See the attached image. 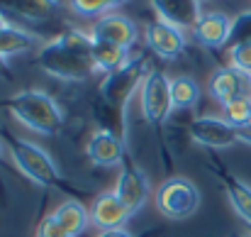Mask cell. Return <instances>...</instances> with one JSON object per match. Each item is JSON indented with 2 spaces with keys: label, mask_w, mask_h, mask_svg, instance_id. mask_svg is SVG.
<instances>
[{
  "label": "cell",
  "mask_w": 251,
  "mask_h": 237,
  "mask_svg": "<svg viewBox=\"0 0 251 237\" xmlns=\"http://www.w3.org/2000/svg\"><path fill=\"white\" fill-rule=\"evenodd\" d=\"M225 188H227V198H229L232 208L237 210V215L251 225V186H247L244 181H239L234 176H227Z\"/></svg>",
  "instance_id": "cell-20"
},
{
  "label": "cell",
  "mask_w": 251,
  "mask_h": 237,
  "mask_svg": "<svg viewBox=\"0 0 251 237\" xmlns=\"http://www.w3.org/2000/svg\"><path fill=\"white\" fill-rule=\"evenodd\" d=\"M232 22L234 20L225 12H202L200 22L193 27V37L207 49H220L232 39Z\"/></svg>",
  "instance_id": "cell-13"
},
{
  "label": "cell",
  "mask_w": 251,
  "mask_h": 237,
  "mask_svg": "<svg viewBox=\"0 0 251 237\" xmlns=\"http://www.w3.org/2000/svg\"><path fill=\"white\" fill-rule=\"evenodd\" d=\"M93 64L98 71H105V74H112L117 71L120 66H125L129 59H127V49L117 47V44H110V42H102V39H93Z\"/></svg>",
  "instance_id": "cell-17"
},
{
  "label": "cell",
  "mask_w": 251,
  "mask_h": 237,
  "mask_svg": "<svg viewBox=\"0 0 251 237\" xmlns=\"http://www.w3.org/2000/svg\"><path fill=\"white\" fill-rule=\"evenodd\" d=\"M10 154L15 159L17 169H20L29 181H34L37 186L49 188V186H54V183L59 181V166H56V161L51 159V154H49L47 149H42L39 145L12 137V142H10Z\"/></svg>",
  "instance_id": "cell-4"
},
{
  "label": "cell",
  "mask_w": 251,
  "mask_h": 237,
  "mask_svg": "<svg viewBox=\"0 0 251 237\" xmlns=\"http://www.w3.org/2000/svg\"><path fill=\"white\" fill-rule=\"evenodd\" d=\"M149 178L142 169H137L134 164H127L117 178V186H115V193L117 198L127 206V210L134 215L137 210L144 208L147 198H149Z\"/></svg>",
  "instance_id": "cell-10"
},
{
  "label": "cell",
  "mask_w": 251,
  "mask_h": 237,
  "mask_svg": "<svg viewBox=\"0 0 251 237\" xmlns=\"http://www.w3.org/2000/svg\"><path fill=\"white\" fill-rule=\"evenodd\" d=\"M98 237H134V235L127 233L125 228H117V230H105V233H100Z\"/></svg>",
  "instance_id": "cell-28"
},
{
  "label": "cell",
  "mask_w": 251,
  "mask_h": 237,
  "mask_svg": "<svg viewBox=\"0 0 251 237\" xmlns=\"http://www.w3.org/2000/svg\"><path fill=\"white\" fill-rule=\"evenodd\" d=\"M93 39H102V42H110V44H117L122 49H129L134 47V42L139 39V30L137 25L127 17V15H120V12H107L102 17H98V22L93 25Z\"/></svg>",
  "instance_id": "cell-9"
},
{
  "label": "cell",
  "mask_w": 251,
  "mask_h": 237,
  "mask_svg": "<svg viewBox=\"0 0 251 237\" xmlns=\"http://www.w3.org/2000/svg\"><path fill=\"white\" fill-rule=\"evenodd\" d=\"M229 61L234 69L244 71L251 76V42H237L229 49Z\"/></svg>",
  "instance_id": "cell-24"
},
{
  "label": "cell",
  "mask_w": 251,
  "mask_h": 237,
  "mask_svg": "<svg viewBox=\"0 0 251 237\" xmlns=\"http://www.w3.org/2000/svg\"><path fill=\"white\" fill-rule=\"evenodd\" d=\"M90 52H93V37L78 30H69L56 39L42 44L37 59L49 76L78 83L90 79V74L95 71Z\"/></svg>",
  "instance_id": "cell-1"
},
{
  "label": "cell",
  "mask_w": 251,
  "mask_h": 237,
  "mask_svg": "<svg viewBox=\"0 0 251 237\" xmlns=\"http://www.w3.org/2000/svg\"><path fill=\"white\" fill-rule=\"evenodd\" d=\"M171 100H173V108H193L200 100L198 81L185 74L171 79Z\"/></svg>",
  "instance_id": "cell-21"
},
{
  "label": "cell",
  "mask_w": 251,
  "mask_h": 237,
  "mask_svg": "<svg viewBox=\"0 0 251 237\" xmlns=\"http://www.w3.org/2000/svg\"><path fill=\"white\" fill-rule=\"evenodd\" d=\"M0 154H2V145H0Z\"/></svg>",
  "instance_id": "cell-31"
},
{
  "label": "cell",
  "mask_w": 251,
  "mask_h": 237,
  "mask_svg": "<svg viewBox=\"0 0 251 237\" xmlns=\"http://www.w3.org/2000/svg\"><path fill=\"white\" fill-rule=\"evenodd\" d=\"M127 0H69V7L81 17H102L110 7L125 5Z\"/></svg>",
  "instance_id": "cell-23"
},
{
  "label": "cell",
  "mask_w": 251,
  "mask_h": 237,
  "mask_svg": "<svg viewBox=\"0 0 251 237\" xmlns=\"http://www.w3.org/2000/svg\"><path fill=\"white\" fill-rule=\"evenodd\" d=\"M149 2L161 22H166L180 32L193 30L202 17L200 0H149Z\"/></svg>",
  "instance_id": "cell-11"
},
{
  "label": "cell",
  "mask_w": 251,
  "mask_h": 237,
  "mask_svg": "<svg viewBox=\"0 0 251 237\" xmlns=\"http://www.w3.org/2000/svg\"><path fill=\"white\" fill-rule=\"evenodd\" d=\"M7 110L15 120L39 135H59L64 127V113L59 103L44 90H20L7 100Z\"/></svg>",
  "instance_id": "cell-2"
},
{
  "label": "cell",
  "mask_w": 251,
  "mask_h": 237,
  "mask_svg": "<svg viewBox=\"0 0 251 237\" xmlns=\"http://www.w3.org/2000/svg\"><path fill=\"white\" fill-rule=\"evenodd\" d=\"M207 90L220 105H227L244 95L251 98V76L234 66H222L212 71V76L207 81Z\"/></svg>",
  "instance_id": "cell-8"
},
{
  "label": "cell",
  "mask_w": 251,
  "mask_h": 237,
  "mask_svg": "<svg viewBox=\"0 0 251 237\" xmlns=\"http://www.w3.org/2000/svg\"><path fill=\"white\" fill-rule=\"evenodd\" d=\"M232 42H251V12L239 15L232 22Z\"/></svg>",
  "instance_id": "cell-25"
},
{
  "label": "cell",
  "mask_w": 251,
  "mask_h": 237,
  "mask_svg": "<svg viewBox=\"0 0 251 237\" xmlns=\"http://www.w3.org/2000/svg\"><path fill=\"white\" fill-rule=\"evenodd\" d=\"M0 79H10V69H7V61H5L2 52H0Z\"/></svg>",
  "instance_id": "cell-29"
},
{
  "label": "cell",
  "mask_w": 251,
  "mask_h": 237,
  "mask_svg": "<svg viewBox=\"0 0 251 237\" xmlns=\"http://www.w3.org/2000/svg\"><path fill=\"white\" fill-rule=\"evenodd\" d=\"M142 113H144V120L151 122V125H161L166 122L171 110H173V100H171V79H168L164 71H156L151 69L149 76L142 86Z\"/></svg>",
  "instance_id": "cell-6"
},
{
  "label": "cell",
  "mask_w": 251,
  "mask_h": 237,
  "mask_svg": "<svg viewBox=\"0 0 251 237\" xmlns=\"http://www.w3.org/2000/svg\"><path fill=\"white\" fill-rule=\"evenodd\" d=\"M59 0H0V15H15L27 22H47L56 15Z\"/></svg>",
  "instance_id": "cell-16"
},
{
  "label": "cell",
  "mask_w": 251,
  "mask_h": 237,
  "mask_svg": "<svg viewBox=\"0 0 251 237\" xmlns=\"http://www.w3.org/2000/svg\"><path fill=\"white\" fill-rule=\"evenodd\" d=\"M144 39L151 47L154 54H159L161 59H178L185 52V37L180 30L171 27L161 20H154L147 25L144 30Z\"/></svg>",
  "instance_id": "cell-12"
},
{
  "label": "cell",
  "mask_w": 251,
  "mask_h": 237,
  "mask_svg": "<svg viewBox=\"0 0 251 237\" xmlns=\"http://www.w3.org/2000/svg\"><path fill=\"white\" fill-rule=\"evenodd\" d=\"M85 154L95 166H115L125 159V145L115 132L95 130L85 145Z\"/></svg>",
  "instance_id": "cell-15"
},
{
  "label": "cell",
  "mask_w": 251,
  "mask_h": 237,
  "mask_svg": "<svg viewBox=\"0 0 251 237\" xmlns=\"http://www.w3.org/2000/svg\"><path fill=\"white\" fill-rule=\"evenodd\" d=\"M156 208L171 220H185L200 208V191L190 178H168L156 191Z\"/></svg>",
  "instance_id": "cell-5"
},
{
  "label": "cell",
  "mask_w": 251,
  "mask_h": 237,
  "mask_svg": "<svg viewBox=\"0 0 251 237\" xmlns=\"http://www.w3.org/2000/svg\"><path fill=\"white\" fill-rule=\"evenodd\" d=\"M129 215H132V213H129L127 206L117 198L115 191L98 196L95 203H93V208H90V223H93L100 233L122 228V225L129 220Z\"/></svg>",
  "instance_id": "cell-14"
},
{
  "label": "cell",
  "mask_w": 251,
  "mask_h": 237,
  "mask_svg": "<svg viewBox=\"0 0 251 237\" xmlns=\"http://www.w3.org/2000/svg\"><path fill=\"white\" fill-rule=\"evenodd\" d=\"M39 42H42V39H39L34 32L10 25V27L2 30V34H0V52H2V57L7 59V57H17V54L29 52V49L37 47Z\"/></svg>",
  "instance_id": "cell-19"
},
{
  "label": "cell",
  "mask_w": 251,
  "mask_h": 237,
  "mask_svg": "<svg viewBox=\"0 0 251 237\" xmlns=\"http://www.w3.org/2000/svg\"><path fill=\"white\" fill-rule=\"evenodd\" d=\"M37 237H71V235L59 225V220H56L54 215H47V218L37 225Z\"/></svg>",
  "instance_id": "cell-26"
},
{
  "label": "cell",
  "mask_w": 251,
  "mask_h": 237,
  "mask_svg": "<svg viewBox=\"0 0 251 237\" xmlns=\"http://www.w3.org/2000/svg\"><path fill=\"white\" fill-rule=\"evenodd\" d=\"M7 27H10V22H7V20L0 15V34H2V30H7Z\"/></svg>",
  "instance_id": "cell-30"
},
{
  "label": "cell",
  "mask_w": 251,
  "mask_h": 237,
  "mask_svg": "<svg viewBox=\"0 0 251 237\" xmlns=\"http://www.w3.org/2000/svg\"><path fill=\"white\" fill-rule=\"evenodd\" d=\"M190 137L202 145V147H212V149H225L239 142L237 127H232L225 118H215V115H205L190 122Z\"/></svg>",
  "instance_id": "cell-7"
},
{
  "label": "cell",
  "mask_w": 251,
  "mask_h": 237,
  "mask_svg": "<svg viewBox=\"0 0 251 237\" xmlns=\"http://www.w3.org/2000/svg\"><path fill=\"white\" fill-rule=\"evenodd\" d=\"M51 215L59 220V225L71 237H78L88 228V223H90V213L85 210L78 201H64Z\"/></svg>",
  "instance_id": "cell-18"
},
{
  "label": "cell",
  "mask_w": 251,
  "mask_h": 237,
  "mask_svg": "<svg viewBox=\"0 0 251 237\" xmlns=\"http://www.w3.org/2000/svg\"><path fill=\"white\" fill-rule=\"evenodd\" d=\"M149 61L144 57H137V59H129L125 66H120L117 71L107 74L102 83H100V95L102 100L115 108V110H125L129 98L137 93L139 86H144V81L149 76Z\"/></svg>",
  "instance_id": "cell-3"
},
{
  "label": "cell",
  "mask_w": 251,
  "mask_h": 237,
  "mask_svg": "<svg viewBox=\"0 0 251 237\" xmlns=\"http://www.w3.org/2000/svg\"><path fill=\"white\" fill-rule=\"evenodd\" d=\"M237 135H239V142H242V145H249L251 147V125L239 127V130H237Z\"/></svg>",
  "instance_id": "cell-27"
},
{
  "label": "cell",
  "mask_w": 251,
  "mask_h": 237,
  "mask_svg": "<svg viewBox=\"0 0 251 237\" xmlns=\"http://www.w3.org/2000/svg\"><path fill=\"white\" fill-rule=\"evenodd\" d=\"M222 118L232 125V127H247L251 118V98L244 95V98H237L227 105H222Z\"/></svg>",
  "instance_id": "cell-22"
},
{
  "label": "cell",
  "mask_w": 251,
  "mask_h": 237,
  "mask_svg": "<svg viewBox=\"0 0 251 237\" xmlns=\"http://www.w3.org/2000/svg\"><path fill=\"white\" fill-rule=\"evenodd\" d=\"M249 125H251V118H249Z\"/></svg>",
  "instance_id": "cell-32"
}]
</instances>
